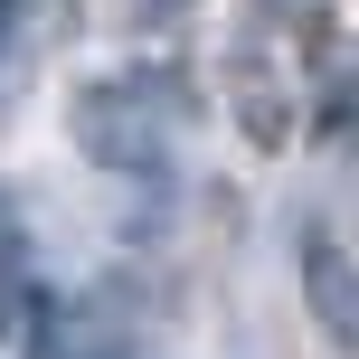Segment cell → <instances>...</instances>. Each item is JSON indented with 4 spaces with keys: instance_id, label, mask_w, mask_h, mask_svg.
<instances>
[{
    "instance_id": "cell-1",
    "label": "cell",
    "mask_w": 359,
    "mask_h": 359,
    "mask_svg": "<svg viewBox=\"0 0 359 359\" xmlns=\"http://www.w3.org/2000/svg\"><path fill=\"white\" fill-rule=\"evenodd\" d=\"M0 29H10V10H0Z\"/></svg>"
}]
</instances>
